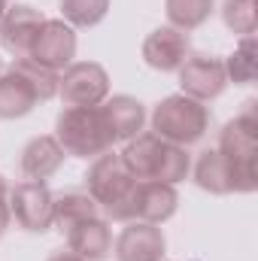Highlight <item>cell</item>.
Wrapping results in <instances>:
<instances>
[{
	"mask_svg": "<svg viewBox=\"0 0 258 261\" xmlns=\"http://www.w3.org/2000/svg\"><path fill=\"white\" fill-rule=\"evenodd\" d=\"M55 140L64 149V155L73 158H97L104 152H110L113 134L107 128V119L97 107H67L55 122Z\"/></svg>",
	"mask_w": 258,
	"mask_h": 261,
	"instance_id": "3957f363",
	"label": "cell"
},
{
	"mask_svg": "<svg viewBox=\"0 0 258 261\" xmlns=\"http://www.w3.org/2000/svg\"><path fill=\"white\" fill-rule=\"evenodd\" d=\"M164 234L158 225L149 222H125L122 234L116 237V261H161L164 258Z\"/></svg>",
	"mask_w": 258,
	"mask_h": 261,
	"instance_id": "5bb4252c",
	"label": "cell"
},
{
	"mask_svg": "<svg viewBox=\"0 0 258 261\" xmlns=\"http://www.w3.org/2000/svg\"><path fill=\"white\" fill-rule=\"evenodd\" d=\"M194 182L210 195H243L255 192V164H237L219 149H203L194 164Z\"/></svg>",
	"mask_w": 258,
	"mask_h": 261,
	"instance_id": "5b68a950",
	"label": "cell"
},
{
	"mask_svg": "<svg viewBox=\"0 0 258 261\" xmlns=\"http://www.w3.org/2000/svg\"><path fill=\"white\" fill-rule=\"evenodd\" d=\"M225 73L237 85H249L255 79V37H243L240 40V46L234 49V55L225 61Z\"/></svg>",
	"mask_w": 258,
	"mask_h": 261,
	"instance_id": "603a6c76",
	"label": "cell"
},
{
	"mask_svg": "<svg viewBox=\"0 0 258 261\" xmlns=\"http://www.w3.org/2000/svg\"><path fill=\"white\" fill-rule=\"evenodd\" d=\"M9 216L15 219L18 228L43 234L52 228V216H55V195L46 182L40 179H24L15 189H9Z\"/></svg>",
	"mask_w": 258,
	"mask_h": 261,
	"instance_id": "ba28073f",
	"label": "cell"
},
{
	"mask_svg": "<svg viewBox=\"0 0 258 261\" xmlns=\"http://www.w3.org/2000/svg\"><path fill=\"white\" fill-rule=\"evenodd\" d=\"M46 24V15L28 3L9 6L0 21V46L15 58H31V49Z\"/></svg>",
	"mask_w": 258,
	"mask_h": 261,
	"instance_id": "8fae6325",
	"label": "cell"
},
{
	"mask_svg": "<svg viewBox=\"0 0 258 261\" xmlns=\"http://www.w3.org/2000/svg\"><path fill=\"white\" fill-rule=\"evenodd\" d=\"M179 195L173 186L158 182V179H137L125 203L110 216L113 222H149V225H161L176 213Z\"/></svg>",
	"mask_w": 258,
	"mask_h": 261,
	"instance_id": "8992f818",
	"label": "cell"
},
{
	"mask_svg": "<svg viewBox=\"0 0 258 261\" xmlns=\"http://www.w3.org/2000/svg\"><path fill=\"white\" fill-rule=\"evenodd\" d=\"M210 122H213L210 110L189 94H170L152 113V130L161 140L183 146V149L192 143H200L203 134L210 130Z\"/></svg>",
	"mask_w": 258,
	"mask_h": 261,
	"instance_id": "277c9868",
	"label": "cell"
},
{
	"mask_svg": "<svg viewBox=\"0 0 258 261\" xmlns=\"http://www.w3.org/2000/svg\"><path fill=\"white\" fill-rule=\"evenodd\" d=\"M100 216V206L97 200L88 195V192H67V195H58L55 197V216H52V225L67 234L70 228H76L79 222H88Z\"/></svg>",
	"mask_w": 258,
	"mask_h": 261,
	"instance_id": "d6986e66",
	"label": "cell"
},
{
	"mask_svg": "<svg viewBox=\"0 0 258 261\" xmlns=\"http://www.w3.org/2000/svg\"><path fill=\"white\" fill-rule=\"evenodd\" d=\"M9 222H12V216H9V203H6V200H0V237L6 234Z\"/></svg>",
	"mask_w": 258,
	"mask_h": 261,
	"instance_id": "d4e9b609",
	"label": "cell"
},
{
	"mask_svg": "<svg viewBox=\"0 0 258 261\" xmlns=\"http://www.w3.org/2000/svg\"><path fill=\"white\" fill-rule=\"evenodd\" d=\"M164 12L170 28L189 34L213 15V0H164Z\"/></svg>",
	"mask_w": 258,
	"mask_h": 261,
	"instance_id": "ffe728a7",
	"label": "cell"
},
{
	"mask_svg": "<svg viewBox=\"0 0 258 261\" xmlns=\"http://www.w3.org/2000/svg\"><path fill=\"white\" fill-rule=\"evenodd\" d=\"M222 155H228L237 164H255L258 155V116H255V100H246V107L240 110V116H234L222 134H219V146Z\"/></svg>",
	"mask_w": 258,
	"mask_h": 261,
	"instance_id": "4fadbf2b",
	"label": "cell"
},
{
	"mask_svg": "<svg viewBox=\"0 0 258 261\" xmlns=\"http://www.w3.org/2000/svg\"><path fill=\"white\" fill-rule=\"evenodd\" d=\"M189 58V34L176 31V28H158L143 40V61L152 70L161 73H173L179 70L183 61Z\"/></svg>",
	"mask_w": 258,
	"mask_h": 261,
	"instance_id": "9a60e30c",
	"label": "cell"
},
{
	"mask_svg": "<svg viewBox=\"0 0 258 261\" xmlns=\"http://www.w3.org/2000/svg\"><path fill=\"white\" fill-rule=\"evenodd\" d=\"M110 0H61V15L70 28H94L107 18Z\"/></svg>",
	"mask_w": 258,
	"mask_h": 261,
	"instance_id": "44dd1931",
	"label": "cell"
},
{
	"mask_svg": "<svg viewBox=\"0 0 258 261\" xmlns=\"http://www.w3.org/2000/svg\"><path fill=\"white\" fill-rule=\"evenodd\" d=\"M6 195H9V186H6V179L0 176V200H6Z\"/></svg>",
	"mask_w": 258,
	"mask_h": 261,
	"instance_id": "484cf974",
	"label": "cell"
},
{
	"mask_svg": "<svg viewBox=\"0 0 258 261\" xmlns=\"http://www.w3.org/2000/svg\"><path fill=\"white\" fill-rule=\"evenodd\" d=\"M179 85H183V94H189L200 103L219 97L228 85L225 61L216 55H189L179 67Z\"/></svg>",
	"mask_w": 258,
	"mask_h": 261,
	"instance_id": "30bf717a",
	"label": "cell"
},
{
	"mask_svg": "<svg viewBox=\"0 0 258 261\" xmlns=\"http://www.w3.org/2000/svg\"><path fill=\"white\" fill-rule=\"evenodd\" d=\"M222 18H225V24H228L234 34L252 37L255 28H258V3L255 0H225Z\"/></svg>",
	"mask_w": 258,
	"mask_h": 261,
	"instance_id": "7402d4cb",
	"label": "cell"
},
{
	"mask_svg": "<svg viewBox=\"0 0 258 261\" xmlns=\"http://www.w3.org/2000/svg\"><path fill=\"white\" fill-rule=\"evenodd\" d=\"M64 237H67V249L88 261H100L104 255L113 252V231H110V222L100 219V216H94L88 222H79Z\"/></svg>",
	"mask_w": 258,
	"mask_h": 261,
	"instance_id": "e0dca14e",
	"label": "cell"
},
{
	"mask_svg": "<svg viewBox=\"0 0 258 261\" xmlns=\"http://www.w3.org/2000/svg\"><path fill=\"white\" fill-rule=\"evenodd\" d=\"M46 261H88V258H82V255H76V252H70V249H61V252H52Z\"/></svg>",
	"mask_w": 258,
	"mask_h": 261,
	"instance_id": "cb8c5ba5",
	"label": "cell"
},
{
	"mask_svg": "<svg viewBox=\"0 0 258 261\" xmlns=\"http://www.w3.org/2000/svg\"><path fill=\"white\" fill-rule=\"evenodd\" d=\"M76 58V31L67 24L64 18H46L34 49H31V61L49 67L55 73H64Z\"/></svg>",
	"mask_w": 258,
	"mask_h": 261,
	"instance_id": "7c38bea8",
	"label": "cell"
},
{
	"mask_svg": "<svg viewBox=\"0 0 258 261\" xmlns=\"http://www.w3.org/2000/svg\"><path fill=\"white\" fill-rule=\"evenodd\" d=\"M122 161L131 170L134 179H158L167 186H176L179 179L189 176L192 170V158L183 146H173L167 140H161L155 130L149 134H137L128 140Z\"/></svg>",
	"mask_w": 258,
	"mask_h": 261,
	"instance_id": "7a4b0ae2",
	"label": "cell"
},
{
	"mask_svg": "<svg viewBox=\"0 0 258 261\" xmlns=\"http://www.w3.org/2000/svg\"><path fill=\"white\" fill-rule=\"evenodd\" d=\"M61 73L37 64L31 58H15V64L0 73V119H21L37 103L58 94Z\"/></svg>",
	"mask_w": 258,
	"mask_h": 261,
	"instance_id": "6da1fadb",
	"label": "cell"
},
{
	"mask_svg": "<svg viewBox=\"0 0 258 261\" xmlns=\"http://www.w3.org/2000/svg\"><path fill=\"white\" fill-rule=\"evenodd\" d=\"M61 164H64V149L58 146L55 137H34L21 149V176L24 179L46 182Z\"/></svg>",
	"mask_w": 258,
	"mask_h": 261,
	"instance_id": "ac0fdd59",
	"label": "cell"
},
{
	"mask_svg": "<svg viewBox=\"0 0 258 261\" xmlns=\"http://www.w3.org/2000/svg\"><path fill=\"white\" fill-rule=\"evenodd\" d=\"M0 73H3V61H0Z\"/></svg>",
	"mask_w": 258,
	"mask_h": 261,
	"instance_id": "83f0119b",
	"label": "cell"
},
{
	"mask_svg": "<svg viewBox=\"0 0 258 261\" xmlns=\"http://www.w3.org/2000/svg\"><path fill=\"white\" fill-rule=\"evenodd\" d=\"M58 94L67 107H97L110 97V76L94 61H73L61 73Z\"/></svg>",
	"mask_w": 258,
	"mask_h": 261,
	"instance_id": "9c48e42d",
	"label": "cell"
},
{
	"mask_svg": "<svg viewBox=\"0 0 258 261\" xmlns=\"http://www.w3.org/2000/svg\"><path fill=\"white\" fill-rule=\"evenodd\" d=\"M6 9H9V0H0V21H3V15H6Z\"/></svg>",
	"mask_w": 258,
	"mask_h": 261,
	"instance_id": "4316f807",
	"label": "cell"
},
{
	"mask_svg": "<svg viewBox=\"0 0 258 261\" xmlns=\"http://www.w3.org/2000/svg\"><path fill=\"white\" fill-rule=\"evenodd\" d=\"M134 182H137V179L131 176V170L125 167L122 155H116L113 149L104 152V155H97V158L91 161L88 173H85V189H88V195L97 200V206H100L107 216H113V213L125 203V197L131 195Z\"/></svg>",
	"mask_w": 258,
	"mask_h": 261,
	"instance_id": "52a82bcc",
	"label": "cell"
},
{
	"mask_svg": "<svg viewBox=\"0 0 258 261\" xmlns=\"http://www.w3.org/2000/svg\"><path fill=\"white\" fill-rule=\"evenodd\" d=\"M100 113L107 119V128L113 134V143H122V140H134L140 130H143V122H146V110L137 97H128V94H116V97H107L100 103Z\"/></svg>",
	"mask_w": 258,
	"mask_h": 261,
	"instance_id": "2e32d148",
	"label": "cell"
}]
</instances>
